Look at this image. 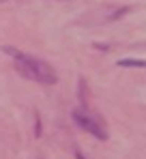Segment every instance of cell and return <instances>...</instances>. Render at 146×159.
I'll list each match as a JSON object with an SVG mask.
<instances>
[{
	"label": "cell",
	"mask_w": 146,
	"mask_h": 159,
	"mask_svg": "<svg viewBox=\"0 0 146 159\" xmlns=\"http://www.w3.org/2000/svg\"><path fill=\"white\" fill-rule=\"evenodd\" d=\"M144 65H146V62L142 60V58H138V60H135V58H125V60H118V67H140V69H142Z\"/></svg>",
	"instance_id": "cell-3"
},
{
	"label": "cell",
	"mask_w": 146,
	"mask_h": 159,
	"mask_svg": "<svg viewBox=\"0 0 146 159\" xmlns=\"http://www.w3.org/2000/svg\"><path fill=\"white\" fill-rule=\"evenodd\" d=\"M4 52L9 54L13 60H15V69L24 75L26 80H32V82H39V84H56V71L49 67L48 62H43L41 58H34L30 54H24L11 45L4 48Z\"/></svg>",
	"instance_id": "cell-1"
},
{
	"label": "cell",
	"mask_w": 146,
	"mask_h": 159,
	"mask_svg": "<svg viewBox=\"0 0 146 159\" xmlns=\"http://www.w3.org/2000/svg\"><path fill=\"white\" fill-rule=\"evenodd\" d=\"M73 120H75V125L77 127H82L84 131H88V133H93L97 140H105L107 138V133H105V129L99 125L95 118H90L88 114H84L82 110H75L73 112Z\"/></svg>",
	"instance_id": "cell-2"
}]
</instances>
